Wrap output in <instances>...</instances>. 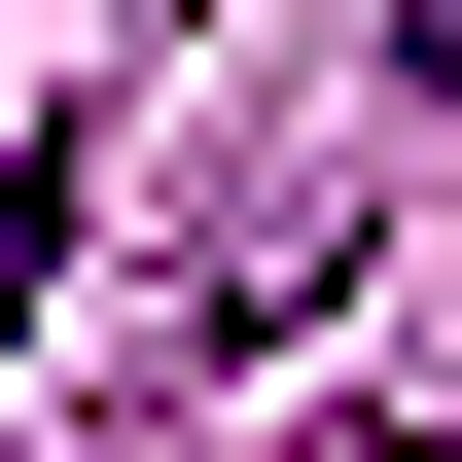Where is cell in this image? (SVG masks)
Instances as JSON below:
<instances>
[{"mask_svg":"<svg viewBox=\"0 0 462 462\" xmlns=\"http://www.w3.org/2000/svg\"><path fill=\"white\" fill-rule=\"evenodd\" d=\"M392 71H427V107H462V0H392Z\"/></svg>","mask_w":462,"mask_h":462,"instance_id":"2","label":"cell"},{"mask_svg":"<svg viewBox=\"0 0 462 462\" xmlns=\"http://www.w3.org/2000/svg\"><path fill=\"white\" fill-rule=\"evenodd\" d=\"M71 214H107V143H0V356H36V285H71Z\"/></svg>","mask_w":462,"mask_h":462,"instance_id":"1","label":"cell"}]
</instances>
